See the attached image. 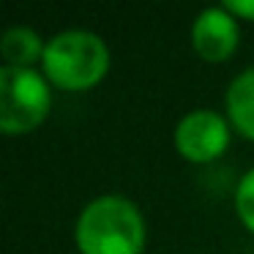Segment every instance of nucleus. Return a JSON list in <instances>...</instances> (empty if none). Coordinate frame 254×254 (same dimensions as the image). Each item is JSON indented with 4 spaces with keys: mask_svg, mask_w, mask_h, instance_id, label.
<instances>
[{
    "mask_svg": "<svg viewBox=\"0 0 254 254\" xmlns=\"http://www.w3.org/2000/svg\"><path fill=\"white\" fill-rule=\"evenodd\" d=\"M145 235L142 210L123 194H101L90 199L74 224L79 254H142Z\"/></svg>",
    "mask_w": 254,
    "mask_h": 254,
    "instance_id": "f257e3e1",
    "label": "nucleus"
},
{
    "mask_svg": "<svg viewBox=\"0 0 254 254\" xmlns=\"http://www.w3.org/2000/svg\"><path fill=\"white\" fill-rule=\"evenodd\" d=\"M110 47L99 33L85 28L61 30L47 39V50L41 58V74L52 88L82 93L90 90L110 71Z\"/></svg>",
    "mask_w": 254,
    "mask_h": 254,
    "instance_id": "f03ea898",
    "label": "nucleus"
},
{
    "mask_svg": "<svg viewBox=\"0 0 254 254\" xmlns=\"http://www.w3.org/2000/svg\"><path fill=\"white\" fill-rule=\"evenodd\" d=\"M52 85L39 68H0V131L6 137L30 134L47 121Z\"/></svg>",
    "mask_w": 254,
    "mask_h": 254,
    "instance_id": "7ed1b4c3",
    "label": "nucleus"
},
{
    "mask_svg": "<svg viewBox=\"0 0 254 254\" xmlns=\"http://www.w3.org/2000/svg\"><path fill=\"white\" fill-rule=\"evenodd\" d=\"M230 137L232 123L227 121V115L210 110V107L189 110L175 123V131H172L175 150L191 164H210V161L221 159L224 150L230 148Z\"/></svg>",
    "mask_w": 254,
    "mask_h": 254,
    "instance_id": "20e7f679",
    "label": "nucleus"
},
{
    "mask_svg": "<svg viewBox=\"0 0 254 254\" xmlns=\"http://www.w3.org/2000/svg\"><path fill=\"white\" fill-rule=\"evenodd\" d=\"M189 41L205 63H221L232 58L241 41V25L224 6H208L194 17Z\"/></svg>",
    "mask_w": 254,
    "mask_h": 254,
    "instance_id": "39448f33",
    "label": "nucleus"
},
{
    "mask_svg": "<svg viewBox=\"0 0 254 254\" xmlns=\"http://www.w3.org/2000/svg\"><path fill=\"white\" fill-rule=\"evenodd\" d=\"M224 110H227V121L232 123V128L241 131V137L254 142V66L235 74L232 82L227 85Z\"/></svg>",
    "mask_w": 254,
    "mask_h": 254,
    "instance_id": "423d86ee",
    "label": "nucleus"
},
{
    "mask_svg": "<svg viewBox=\"0 0 254 254\" xmlns=\"http://www.w3.org/2000/svg\"><path fill=\"white\" fill-rule=\"evenodd\" d=\"M44 50L47 41L28 25H14L0 39V55H3L6 66L14 68H33L36 63H41Z\"/></svg>",
    "mask_w": 254,
    "mask_h": 254,
    "instance_id": "0eeeda50",
    "label": "nucleus"
},
{
    "mask_svg": "<svg viewBox=\"0 0 254 254\" xmlns=\"http://www.w3.org/2000/svg\"><path fill=\"white\" fill-rule=\"evenodd\" d=\"M232 202H235V213H238V219H241V224L246 227L249 232H254V167L241 175Z\"/></svg>",
    "mask_w": 254,
    "mask_h": 254,
    "instance_id": "6e6552de",
    "label": "nucleus"
},
{
    "mask_svg": "<svg viewBox=\"0 0 254 254\" xmlns=\"http://www.w3.org/2000/svg\"><path fill=\"white\" fill-rule=\"evenodd\" d=\"M221 6H224L238 22H241V19L254 22V0H227V3H221Z\"/></svg>",
    "mask_w": 254,
    "mask_h": 254,
    "instance_id": "1a4fd4ad",
    "label": "nucleus"
}]
</instances>
